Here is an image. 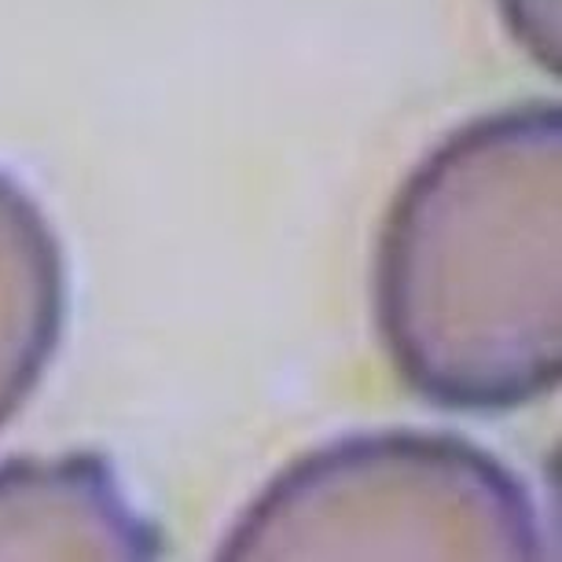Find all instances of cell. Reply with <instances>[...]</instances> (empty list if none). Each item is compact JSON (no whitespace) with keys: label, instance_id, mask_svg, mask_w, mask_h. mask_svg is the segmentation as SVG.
I'll use <instances>...</instances> for the list:
<instances>
[{"label":"cell","instance_id":"277c9868","mask_svg":"<svg viewBox=\"0 0 562 562\" xmlns=\"http://www.w3.org/2000/svg\"><path fill=\"white\" fill-rule=\"evenodd\" d=\"M67 313V265L52 225L23 188L0 177V427L26 405Z\"/></svg>","mask_w":562,"mask_h":562},{"label":"cell","instance_id":"7a4b0ae2","mask_svg":"<svg viewBox=\"0 0 562 562\" xmlns=\"http://www.w3.org/2000/svg\"><path fill=\"white\" fill-rule=\"evenodd\" d=\"M540 555L526 490L445 434H371L302 456L232 529L221 559Z\"/></svg>","mask_w":562,"mask_h":562},{"label":"cell","instance_id":"6da1fadb","mask_svg":"<svg viewBox=\"0 0 562 562\" xmlns=\"http://www.w3.org/2000/svg\"><path fill=\"white\" fill-rule=\"evenodd\" d=\"M562 111L463 125L405 180L375 254V321L405 386L504 412L562 379Z\"/></svg>","mask_w":562,"mask_h":562},{"label":"cell","instance_id":"5b68a950","mask_svg":"<svg viewBox=\"0 0 562 562\" xmlns=\"http://www.w3.org/2000/svg\"><path fill=\"white\" fill-rule=\"evenodd\" d=\"M507 34L518 48H526L540 70L559 74L562 67V34H559V0H496Z\"/></svg>","mask_w":562,"mask_h":562},{"label":"cell","instance_id":"3957f363","mask_svg":"<svg viewBox=\"0 0 562 562\" xmlns=\"http://www.w3.org/2000/svg\"><path fill=\"white\" fill-rule=\"evenodd\" d=\"M162 537L89 452L0 467V559H155Z\"/></svg>","mask_w":562,"mask_h":562}]
</instances>
